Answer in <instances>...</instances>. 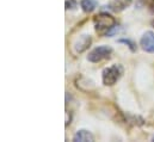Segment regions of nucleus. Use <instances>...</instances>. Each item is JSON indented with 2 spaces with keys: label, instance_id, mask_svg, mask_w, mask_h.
<instances>
[{
  "label": "nucleus",
  "instance_id": "nucleus-1",
  "mask_svg": "<svg viewBox=\"0 0 154 142\" xmlns=\"http://www.w3.org/2000/svg\"><path fill=\"white\" fill-rule=\"evenodd\" d=\"M93 23H94V28H96L97 32L106 34V35L110 30H112L116 26V19L112 16H110L105 12H102V13L94 16Z\"/></svg>",
  "mask_w": 154,
  "mask_h": 142
},
{
  "label": "nucleus",
  "instance_id": "nucleus-2",
  "mask_svg": "<svg viewBox=\"0 0 154 142\" xmlns=\"http://www.w3.org/2000/svg\"><path fill=\"white\" fill-rule=\"evenodd\" d=\"M122 73H123V68L119 65H114V66H110V67L105 68L103 71V75H102L103 84L105 86L115 85L116 82L119 80V78L122 76Z\"/></svg>",
  "mask_w": 154,
  "mask_h": 142
},
{
  "label": "nucleus",
  "instance_id": "nucleus-3",
  "mask_svg": "<svg viewBox=\"0 0 154 142\" xmlns=\"http://www.w3.org/2000/svg\"><path fill=\"white\" fill-rule=\"evenodd\" d=\"M112 53V49L108 45H100V47H97L94 48L91 53H88L87 55V60L91 61V62H100L108 57H110Z\"/></svg>",
  "mask_w": 154,
  "mask_h": 142
},
{
  "label": "nucleus",
  "instance_id": "nucleus-4",
  "mask_svg": "<svg viewBox=\"0 0 154 142\" xmlns=\"http://www.w3.org/2000/svg\"><path fill=\"white\" fill-rule=\"evenodd\" d=\"M141 48L147 51V53H154V32L153 31H147L141 37L140 41Z\"/></svg>",
  "mask_w": 154,
  "mask_h": 142
},
{
  "label": "nucleus",
  "instance_id": "nucleus-5",
  "mask_svg": "<svg viewBox=\"0 0 154 142\" xmlns=\"http://www.w3.org/2000/svg\"><path fill=\"white\" fill-rule=\"evenodd\" d=\"M91 42H92V39H91V36L90 35H81L79 37V39L75 42V44H74L75 51H77V53H82V51H85V50L90 47Z\"/></svg>",
  "mask_w": 154,
  "mask_h": 142
},
{
  "label": "nucleus",
  "instance_id": "nucleus-6",
  "mask_svg": "<svg viewBox=\"0 0 154 142\" xmlns=\"http://www.w3.org/2000/svg\"><path fill=\"white\" fill-rule=\"evenodd\" d=\"M131 1L133 0H111L109 6L112 11L115 12H121L123 10H125L127 7H129L131 5Z\"/></svg>",
  "mask_w": 154,
  "mask_h": 142
},
{
  "label": "nucleus",
  "instance_id": "nucleus-7",
  "mask_svg": "<svg viewBox=\"0 0 154 142\" xmlns=\"http://www.w3.org/2000/svg\"><path fill=\"white\" fill-rule=\"evenodd\" d=\"M93 135L87 130H79L73 137V141L75 142H93Z\"/></svg>",
  "mask_w": 154,
  "mask_h": 142
},
{
  "label": "nucleus",
  "instance_id": "nucleus-8",
  "mask_svg": "<svg viewBox=\"0 0 154 142\" xmlns=\"http://www.w3.org/2000/svg\"><path fill=\"white\" fill-rule=\"evenodd\" d=\"M80 6H81V8H82L85 12L90 13V12H92V11L96 10V7H97V1H96V0H81Z\"/></svg>",
  "mask_w": 154,
  "mask_h": 142
},
{
  "label": "nucleus",
  "instance_id": "nucleus-9",
  "mask_svg": "<svg viewBox=\"0 0 154 142\" xmlns=\"http://www.w3.org/2000/svg\"><path fill=\"white\" fill-rule=\"evenodd\" d=\"M77 6H78V4L75 0H67V1H66V8H67V10H74Z\"/></svg>",
  "mask_w": 154,
  "mask_h": 142
},
{
  "label": "nucleus",
  "instance_id": "nucleus-10",
  "mask_svg": "<svg viewBox=\"0 0 154 142\" xmlns=\"http://www.w3.org/2000/svg\"><path fill=\"white\" fill-rule=\"evenodd\" d=\"M153 140H154V137H153Z\"/></svg>",
  "mask_w": 154,
  "mask_h": 142
}]
</instances>
